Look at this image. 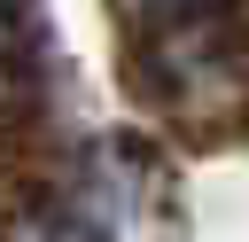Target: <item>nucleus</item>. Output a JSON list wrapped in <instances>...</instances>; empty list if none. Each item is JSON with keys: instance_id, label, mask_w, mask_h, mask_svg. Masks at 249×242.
<instances>
[{"instance_id": "1", "label": "nucleus", "mask_w": 249, "mask_h": 242, "mask_svg": "<svg viewBox=\"0 0 249 242\" xmlns=\"http://www.w3.org/2000/svg\"><path fill=\"white\" fill-rule=\"evenodd\" d=\"M0 31H8V0H0Z\"/></svg>"}]
</instances>
